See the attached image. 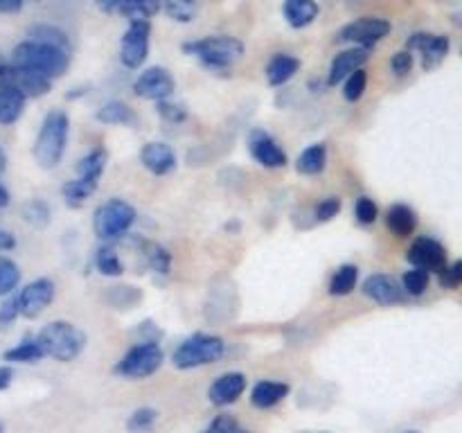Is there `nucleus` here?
<instances>
[{
  "instance_id": "28",
  "label": "nucleus",
  "mask_w": 462,
  "mask_h": 433,
  "mask_svg": "<svg viewBox=\"0 0 462 433\" xmlns=\"http://www.w3.org/2000/svg\"><path fill=\"white\" fill-rule=\"evenodd\" d=\"M356 280H359V269L355 264H341L329 280V293L332 296H347V293L355 291Z\"/></svg>"
},
{
  "instance_id": "12",
  "label": "nucleus",
  "mask_w": 462,
  "mask_h": 433,
  "mask_svg": "<svg viewBox=\"0 0 462 433\" xmlns=\"http://www.w3.org/2000/svg\"><path fill=\"white\" fill-rule=\"evenodd\" d=\"M451 39L445 34H427V32H418V34L411 36L406 41V50L413 52L418 50L422 54V68L424 70H433V68L440 66L445 61V57L449 54Z\"/></svg>"
},
{
  "instance_id": "37",
  "label": "nucleus",
  "mask_w": 462,
  "mask_h": 433,
  "mask_svg": "<svg viewBox=\"0 0 462 433\" xmlns=\"http://www.w3.org/2000/svg\"><path fill=\"white\" fill-rule=\"evenodd\" d=\"M343 81H346L343 84V95H346L347 102H359L365 93V86H368V75H365L364 68L350 72Z\"/></svg>"
},
{
  "instance_id": "43",
  "label": "nucleus",
  "mask_w": 462,
  "mask_h": 433,
  "mask_svg": "<svg viewBox=\"0 0 462 433\" xmlns=\"http://www.w3.org/2000/svg\"><path fill=\"white\" fill-rule=\"evenodd\" d=\"M23 216L34 226H45L50 221V207L43 201H30L23 206Z\"/></svg>"
},
{
  "instance_id": "44",
  "label": "nucleus",
  "mask_w": 462,
  "mask_h": 433,
  "mask_svg": "<svg viewBox=\"0 0 462 433\" xmlns=\"http://www.w3.org/2000/svg\"><path fill=\"white\" fill-rule=\"evenodd\" d=\"M341 207H343V203H341V198H338V197L323 198V201H320L319 206H316V210H314L316 221L334 219V216H337L338 212H341Z\"/></svg>"
},
{
  "instance_id": "48",
  "label": "nucleus",
  "mask_w": 462,
  "mask_h": 433,
  "mask_svg": "<svg viewBox=\"0 0 462 433\" xmlns=\"http://www.w3.org/2000/svg\"><path fill=\"white\" fill-rule=\"evenodd\" d=\"M27 0H0V14H16L21 12L23 5H25Z\"/></svg>"
},
{
  "instance_id": "26",
  "label": "nucleus",
  "mask_w": 462,
  "mask_h": 433,
  "mask_svg": "<svg viewBox=\"0 0 462 433\" xmlns=\"http://www.w3.org/2000/svg\"><path fill=\"white\" fill-rule=\"evenodd\" d=\"M95 120H99L102 124H113V126H125L134 124L135 115L125 102H117V99H111V102L104 104L97 113H95Z\"/></svg>"
},
{
  "instance_id": "46",
  "label": "nucleus",
  "mask_w": 462,
  "mask_h": 433,
  "mask_svg": "<svg viewBox=\"0 0 462 433\" xmlns=\"http://www.w3.org/2000/svg\"><path fill=\"white\" fill-rule=\"evenodd\" d=\"M391 68L397 77H406L411 70H413V52L409 50H402L395 57L391 59Z\"/></svg>"
},
{
  "instance_id": "21",
  "label": "nucleus",
  "mask_w": 462,
  "mask_h": 433,
  "mask_svg": "<svg viewBox=\"0 0 462 433\" xmlns=\"http://www.w3.org/2000/svg\"><path fill=\"white\" fill-rule=\"evenodd\" d=\"M282 12L293 30H302V27H310L319 18L320 7L316 0H284Z\"/></svg>"
},
{
  "instance_id": "22",
  "label": "nucleus",
  "mask_w": 462,
  "mask_h": 433,
  "mask_svg": "<svg viewBox=\"0 0 462 433\" xmlns=\"http://www.w3.org/2000/svg\"><path fill=\"white\" fill-rule=\"evenodd\" d=\"M300 70V59L293 57V54L280 52L266 66V79L271 86H284L289 79L296 77V72Z\"/></svg>"
},
{
  "instance_id": "29",
  "label": "nucleus",
  "mask_w": 462,
  "mask_h": 433,
  "mask_svg": "<svg viewBox=\"0 0 462 433\" xmlns=\"http://www.w3.org/2000/svg\"><path fill=\"white\" fill-rule=\"evenodd\" d=\"M27 39L41 41V43L57 45V48L68 50V52H72L70 39H68L66 32L59 30L57 25H34L30 32H27Z\"/></svg>"
},
{
  "instance_id": "3",
  "label": "nucleus",
  "mask_w": 462,
  "mask_h": 433,
  "mask_svg": "<svg viewBox=\"0 0 462 433\" xmlns=\"http://www.w3.org/2000/svg\"><path fill=\"white\" fill-rule=\"evenodd\" d=\"M34 341L39 343L43 356L68 364V361H75L84 352L86 334L77 325L68 323V320H52V323L39 329Z\"/></svg>"
},
{
  "instance_id": "54",
  "label": "nucleus",
  "mask_w": 462,
  "mask_h": 433,
  "mask_svg": "<svg viewBox=\"0 0 462 433\" xmlns=\"http://www.w3.org/2000/svg\"><path fill=\"white\" fill-rule=\"evenodd\" d=\"M5 431V427H3V424H0V433H3Z\"/></svg>"
},
{
  "instance_id": "11",
  "label": "nucleus",
  "mask_w": 462,
  "mask_h": 433,
  "mask_svg": "<svg viewBox=\"0 0 462 433\" xmlns=\"http://www.w3.org/2000/svg\"><path fill=\"white\" fill-rule=\"evenodd\" d=\"M0 84L14 86V88H16L18 93L25 95V97H41V95L50 93V88H52V81L50 79L7 61L0 66Z\"/></svg>"
},
{
  "instance_id": "13",
  "label": "nucleus",
  "mask_w": 462,
  "mask_h": 433,
  "mask_svg": "<svg viewBox=\"0 0 462 433\" xmlns=\"http://www.w3.org/2000/svg\"><path fill=\"white\" fill-rule=\"evenodd\" d=\"M176 88V81L165 68L153 66L140 72L138 79L134 81V93L143 99H152V102H161V99L171 97Z\"/></svg>"
},
{
  "instance_id": "47",
  "label": "nucleus",
  "mask_w": 462,
  "mask_h": 433,
  "mask_svg": "<svg viewBox=\"0 0 462 433\" xmlns=\"http://www.w3.org/2000/svg\"><path fill=\"white\" fill-rule=\"evenodd\" d=\"M18 316V302L16 298H7L0 307V325H9Z\"/></svg>"
},
{
  "instance_id": "40",
  "label": "nucleus",
  "mask_w": 462,
  "mask_h": 433,
  "mask_svg": "<svg viewBox=\"0 0 462 433\" xmlns=\"http://www.w3.org/2000/svg\"><path fill=\"white\" fill-rule=\"evenodd\" d=\"M201 433H251V431H246V428L239 427V422L233 418V415L221 413V415H217V418L212 419V422L208 424Z\"/></svg>"
},
{
  "instance_id": "5",
  "label": "nucleus",
  "mask_w": 462,
  "mask_h": 433,
  "mask_svg": "<svg viewBox=\"0 0 462 433\" xmlns=\"http://www.w3.org/2000/svg\"><path fill=\"white\" fill-rule=\"evenodd\" d=\"M226 355V343L215 334H192L185 338L171 355V364L179 370L201 368V365L217 364Z\"/></svg>"
},
{
  "instance_id": "18",
  "label": "nucleus",
  "mask_w": 462,
  "mask_h": 433,
  "mask_svg": "<svg viewBox=\"0 0 462 433\" xmlns=\"http://www.w3.org/2000/svg\"><path fill=\"white\" fill-rule=\"evenodd\" d=\"M370 59V48H350L338 52L337 57L332 59L329 63V75H328V84L337 86L346 79L350 72L359 70L364 68V63Z\"/></svg>"
},
{
  "instance_id": "6",
  "label": "nucleus",
  "mask_w": 462,
  "mask_h": 433,
  "mask_svg": "<svg viewBox=\"0 0 462 433\" xmlns=\"http://www.w3.org/2000/svg\"><path fill=\"white\" fill-rule=\"evenodd\" d=\"M135 221L134 206H129L122 198H108L99 203L93 215V230L102 242L120 239L129 233V228Z\"/></svg>"
},
{
  "instance_id": "36",
  "label": "nucleus",
  "mask_w": 462,
  "mask_h": 433,
  "mask_svg": "<svg viewBox=\"0 0 462 433\" xmlns=\"http://www.w3.org/2000/svg\"><path fill=\"white\" fill-rule=\"evenodd\" d=\"M402 289H404V293H409V296H422L429 289V271L418 269V266L406 271V273L402 275Z\"/></svg>"
},
{
  "instance_id": "24",
  "label": "nucleus",
  "mask_w": 462,
  "mask_h": 433,
  "mask_svg": "<svg viewBox=\"0 0 462 433\" xmlns=\"http://www.w3.org/2000/svg\"><path fill=\"white\" fill-rule=\"evenodd\" d=\"M386 224L397 237H409L418 228V215H415L413 207L404 206V203H395V206L388 210Z\"/></svg>"
},
{
  "instance_id": "53",
  "label": "nucleus",
  "mask_w": 462,
  "mask_h": 433,
  "mask_svg": "<svg viewBox=\"0 0 462 433\" xmlns=\"http://www.w3.org/2000/svg\"><path fill=\"white\" fill-rule=\"evenodd\" d=\"M5 167H7V156H5L3 147H0V174H3V171H5Z\"/></svg>"
},
{
  "instance_id": "14",
  "label": "nucleus",
  "mask_w": 462,
  "mask_h": 433,
  "mask_svg": "<svg viewBox=\"0 0 462 433\" xmlns=\"http://www.w3.org/2000/svg\"><path fill=\"white\" fill-rule=\"evenodd\" d=\"M248 149H251V156L260 162L262 167H269V170H278V167L287 165V153L284 149L275 143V138L271 134L262 129H253L248 135Z\"/></svg>"
},
{
  "instance_id": "39",
  "label": "nucleus",
  "mask_w": 462,
  "mask_h": 433,
  "mask_svg": "<svg viewBox=\"0 0 462 433\" xmlns=\"http://www.w3.org/2000/svg\"><path fill=\"white\" fill-rule=\"evenodd\" d=\"M158 419V413L153 409H138L134 410V413L129 415V419H126V428H129L131 433H147L152 431V427L156 424Z\"/></svg>"
},
{
  "instance_id": "27",
  "label": "nucleus",
  "mask_w": 462,
  "mask_h": 433,
  "mask_svg": "<svg viewBox=\"0 0 462 433\" xmlns=\"http://www.w3.org/2000/svg\"><path fill=\"white\" fill-rule=\"evenodd\" d=\"M106 149H93L90 153H86L79 162H77L75 171L79 179H88V180H97L99 176L104 174V167H106Z\"/></svg>"
},
{
  "instance_id": "15",
  "label": "nucleus",
  "mask_w": 462,
  "mask_h": 433,
  "mask_svg": "<svg viewBox=\"0 0 462 433\" xmlns=\"http://www.w3.org/2000/svg\"><path fill=\"white\" fill-rule=\"evenodd\" d=\"M361 291H364L365 298H370V300H374L377 305H383V307L400 305V302H404L406 298L402 284L386 273L368 275V278L364 280Z\"/></svg>"
},
{
  "instance_id": "45",
  "label": "nucleus",
  "mask_w": 462,
  "mask_h": 433,
  "mask_svg": "<svg viewBox=\"0 0 462 433\" xmlns=\"http://www.w3.org/2000/svg\"><path fill=\"white\" fill-rule=\"evenodd\" d=\"M462 282V262H454L440 271V284L445 289H458Z\"/></svg>"
},
{
  "instance_id": "1",
  "label": "nucleus",
  "mask_w": 462,
  "mask_h": 433,
  "mask_svg": "<svg viewBox=\"0 0 462 433\" xmlns=\"http://www.w3.org/2000/svg\"><path fill=\"white\" fill-rule=\"evenodd\" d=\"M12 63L52 81L68 70V66H70V52L57 48V45L25 39L14 48Z\"/></svg>"
},
{
  "instance_id": "52",
  "label": "nucleus",
  "mask_w": 462,
  "mask_h": 433,
  "mask_svg": "<svg viewBox=\"0 0 462 433\" xmlns=\"http://www.w3.org/2000/svg\"><path fill=\"white\" fill-rule=\"evenodd\" d=\"M9 206V192L3 183H0V207H7Z\"/></svg>"
},
{
  "instance_id": "7",
  "label": "nucleus",
  "mask_w": 462,
  "mask_h": 433,
  "mask_svg": "<svg viewBox=\"0 0 462 433\" xmlns=\"http://www.w3.org/2000/svg\"><path fill=\"white\" fill-rule=\"evenodd\" d=\"M165 361V352L158 345V341H140L126 350L116 364V374L125 379H147L156 373Z\"/></svg>"
},
{
  "instance_id": "23",
  "label": "nucleus",
  "mask_w": 462,
  "mask_h": 433,
  "mask_svg": "<svg viewBox=\"0 0 462 433\" xmlns=\"http://www.w3.org/2000/svg\"><path fill=\"white\" fill-rule=\"evenodd\" d=\"M27 97L23 93H18L14 86L0 84V124L9 126L23 115V108H25Z\"/></svg>"
},
{
  "instance_id": "49",
  "label": "nucleus",
  "mask_w": 462,
  "mask_h": 433,
  "mask_svg": "<svg viewBox=\"0 0 462 433\" xmlns=\"http://www.w3.org/2000/svg\"><path fill=\"white\" fill-rule=\"evenodd\" d=\"M14 246H16V237L0 226V251H12Z\"/></svg>"
},
{
  "instance_id": "9",
  "label": "nucleus",
  "mask_w": 462,
  "mask_h": 433,
  "mask_svg": "<svg viewBox=\"0 0 462 433\" xmlns=\"http://www.w3.org/2000/svg\"><path fill=\"white\" fill-rule=\"evenodd\" d=\"M149 36H152V23L149 21H129L125 36L120 43L122 66L135 68L143 66L149 57Z\"/></svg>"
},
{
  "instance_id": "4",
  "label": "nucleus",
  "mask_w": 462,
  "mask_h": 433,
  "mask_svg": "<svg viewBox=\"0 0 462 433\" xmlns=\"http://www.w3.org/2000/svg\"><path fill=\"white\" fill-rule=\"evenodd\" d=\"M183 52L197 57L210 70H228L244 54V43L235 36L215 34L183 43Z\"/></svg>"
},
{
  "instance_id": "20",
  "label": "nucleus",
  "mask_w": 462,
  "mask_h": 433,
  "mask_svg": "<svg viewBox=\"0 0 462 433\" xmlns=\"http://www.w3.org/2000/svg\"><path fill=\"white\" fill-rule=\"evenodd\" d=\"M289 395V383L273 382V379H262L253 386L251 401L255 409H273L284 397Z\"/></svg>"
},
{
  "instance_id": "35",
  "label": "nucleus",
  "mask_w": 462,
  "mask_h": 433,
  "mask_svg": "<svg viewBox=\"0 0 462 433\" xmlns=\"http://www.w3.org/2000/svg\"><path fill=\"white\" fill-rule=\"evenodd\" d=\"M21 282V269L14 260L0 255V296H7Z\"/></svg>"
},
{
  "instance_id": "25",
  "label": "nucleus",
  "mask_w": 462,
  "mask_h": 433,
  "mask_svg": "<svg viewBox=\"0 0 462 433\" xmlns=\"http://www.w3.org/2000/svg\"><path fill=\"white\" fill-rule=\"evenodd\" d=\"M325 165H328V147L323 143L310 144L296 161V170L305 176L320 174Z\"/></svg>"
},
{
  "instance_id": "31",
  "label": "nucleus",
  "mask_w": 462,
  "mask_h": 433,
  "mask_svg": "<svg viewBox=\"0 0 462 433\" xmlns=\"http://www.w3.org/2000/svg\"><path fill=\"white\" fill-rule=\"evenodd\" d=\"M5 361H12V364H36V361L43 359V352H41L39 343L34 338H25L18 345L9 347L3 355Z\"/></svg>"
},
{
  "instance_id": "41",
  "label": "nucleus",
  "mask_w": 462,
  "mask_h": 433,
  "mask_svg": "<svg viewBox=\"0 0 462 433\" xmlns=\"http://www.w3.org/2000/svg\"><path fill=\"white\" fill-rule=\"evenodd\" d=\"M355 216H356V221H359V224H364V226L374 224V221H377V216H379L377 203H374L370 197H359V198H356V203H355Z\"/></svg>"
},
{
  "instance_id": "42",
  "label": "nucleus",
  "mask_w": 462,
  "mask_h": 433,
  "mask_svg": "<svg viewBox=\"0 0 462 433\" xmlns=\"http://www.w3.org/2000/svg\"><path fill=\"white\" fill-rule=\"evenodd\" d=\"M158 104V113H161L162 120L171 122V124H179V122H183L185 117H188V111H185L183 104L179 102H170V97L167 99H161Z\"/></svg>"
},
{
  "instance_id": "30",
  "label": "nucleus",
  "mask_w": 462,
  "mask_h": 433,
  "mask_svg": "<svg viewBox=\"0 0 462 433\" xmlns=\"http://www.w3.org/2000/svg\"><path fill=\"white\" fill-rule=\"evenodd\" d=\"M162 7V0H125L120 14H125L129 21H149L156 16Z\"/></svg>"
},
{
  "instance_id": "17",
  "label": "nucleus",
  "mask_w": 462,
  "mask_h": 433,
  "mask_svg": "<svg viewBox=\"0 0 462 433\" xmlns=\"http://www.w3.org/2000/svg\"><path fill=\"white\" fill-rule=\"evenodd\" d=\"M246 391V374L244 373H226L212 382L208 391V400L215 406H228L237 401Z\"/></svg>"
},
{
  "instance_id": "33",
  "label": "nucleus",
  "mask_w": 462,
  "mask_h": 433,
  "mask_svg": "<svg viewBox=\"0 0 462 433\" xmlns=\"http://www.w3.org/2000/svg\"><path fill=\"white\" fill-rule=\"evenodd\" d=\"M167 16L176 23H192L199 12V0H162Z\"/></svg>"
},
{
  "instance_id": "38",
  "label": "nucleus",
  "mask_w": 462,
  "mask_h": 433,
  "mask_svg": "<svg viewBox=\"0 0 462 433\" xmlns=\"http://www.w3.org/2000/svg\"><path fill=\"white\" fill-rule=\"evenodd\" d=\"M143 253H144V260H147V264L152 266L156 273H162V275L170 273L171 257H170V253L165 251V248L158 246V244H144Z\"/></svg>"
},
{
  "instance_id": "16",
  "label": "nucleus",
  "mask_w": 462,
  "mask_h": 433,
  "mask_svg": "<svg viewBox=\"0 0 462 433\" xmlns=\"http://www.w3.org/2000/svg\"><path fill=\"white\" fill-rule=\"evenodd\" d=\"M406 257H409L411 264L418 266V269L436 271V273H440V271L447 266L445 246L431 237L415 239L413 246H411L409 253H406Z\"/></svg>"
},
{
  "instance_id": "51",
  "label": "nucleus",
  "mask_w": 462,
  "mask_h": 433,
  "mask_svg": "<svg viewBox=\"0 0 462 433\" xmlns=\"http://www.w3.org/2000/svg\"><path fill=\"white\" fill-rule=\"evenodd\" d=\"M12 377H14L12 368H7V365H0V391H5V388L12 383Z\"/></svg>"
},
{
  "instance_id": "32",
  "label": "nucleus",
  "mask_w": 462,
  "mask_h": 433,
  "mask_svg": "<svg viewBox=\"0 0 462 433\" xmlns=\"http://www.w3.org/2000/svg\"><path fill=\"white\" fill-rule=\"evenodd\" d=\"M95 189H97V180L79 179V176H77V179L68 180V183L63 185L61 194H63V198L70 203V206H81V203H84L86 198L95 192Z\"/></svg>"
},
{
  "instance_id": "55",
  "label": "nucleus",
  "mask_w": 462,
  "mask_h": 433,
  "mask_svg": "<svg viewBox=\"0 0 462 433\" xmlns=\"http://www.w3.org/2000/svg\"><path fill=\"white\" fill-rule=\"evenodd\" d=\"M404 433H420V431H404Z\"/></svg>"
},
{
  "instance_id": "10",
  "label": "nucleus",
  "mask_w": 462,
  "mask_h": 433,
  "mask_svg": "<svg viewBox=\"0 0 462 433\" xmlns=\"http://www.w3.org/2000/svg\"><path fill=\"white\" fill-rule=\"evenodd\" d=\"M54 293H57V287L50 278L32 280L16 296L18 314L25 316V318H36L39 314H43L45 307L52 305Z\"/></svg>"
},
{
  "instance_id": "2",
  "label": "nucleus",
  "mask_w": 462,
  "mask_h": 433,
  "mask_svg": "<svg viewBox=\"0 0 462 433\" xmlns=\"http://www.w3.org/2000/svg\"><path fill=\"white\" fill-rule=\"evenodd\" d=\"M68 131H70V117L61 108H54L43 117L39 135L34 143V161L43 170H54L61 162L68 144Z\"/></svg>"
},
{
  "instance_id": "19",
  "label": "nucleus",
  "mask_w": 462,
  "mask_h": 433,
  "mask_svg": "<svg viewBox=\"0 0 462 433\" xmlns=\"http://www.w3.org/2000/svg\"><path fill=\"white\" fill-rule=\"evenodd\" d=\"M140 161L152 174L165 176L176 167V153L167 143H147L140 152Z\"/></svg>"
},
{
  "instance_id": "50",
  "label": "nucleus",
  "mask_w": 462,
  "mask_h": 433,
  "mask_svg": "<svg viewBox=\"0 0 462 433\" xmlns=\"http://www.w3.org/2000/svg\"><path fill=\"white\" fill-rule=\"evenodd\" d=\"M122 3H125V0H97V7L104 9V12H108V14H113V12L120 14Z\"/></svg>"
},
{
  "instance_id": "34",
  "label": "nucleus",
  "mask_w": 462,
  "mask_h": 433,
  "mask_svg": "<svg viewBox=\"0 0 462 433\" xmlns=\"http://www.w3.org/2000/svg\"><path fill=\"white\" fill-rule=\"evenodd\" d=\"M95 266H97L99 273L111 275V278L125 273V264H122L120 255H117L113 246H102L95 253Z\"/></svg>"
},
{
  "instance_id": "8",
  "label": "nucleus",
  "mask_w": 462,
  "mask_h": 433,
  "mask_svg": "<svg viewBox=\"0 0 462 433\" xmlns=\"http://www.w3.org/2000/svg\"><path fill=\"white\" fill-rule=\"evenodd\" d=\"M391 34V23L379 16H364L347 23L338 30V41L341 43H352L356 48H373L382 39Z\"/></svg>"
}]
</instances>
